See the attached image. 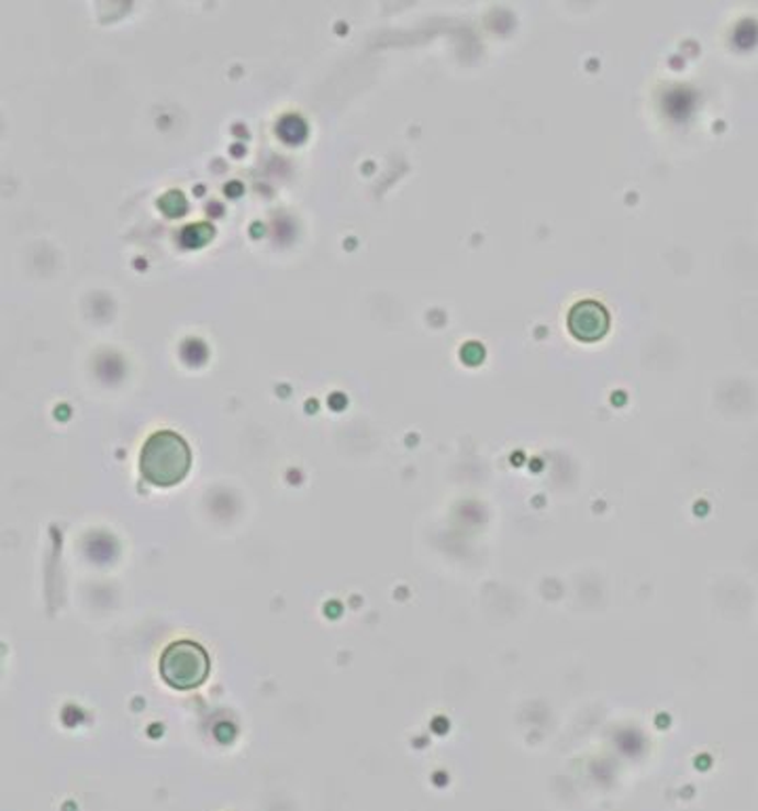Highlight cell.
Masks as SVG:
<instances>
[{"instance_id":"obj_1","label":"cell","mask_w":758,"mask_h":811,"mask_svg":"<svg viewBox=\"0 0 758 811\" xmlns=\"http://www.w3.org/2000/svg\"><path fill=\"white\" fill-rule=\"evenodd\" d=\"M190 464L192 452L188 443L174 431L154 432L140 456L144 479L156 487H174L183 481Z\"/></svg>"},{"instance_id":"obj_2","label":"cell","mask_w":758,"mask_h":811,"mask_svg":"<svg viewBox=\"0 0 758 811\" xmlns=\"http://www.w3.org/2000/svg\"><path fill=\"white\" fill-rule=\"evenodd\" d=\"M158 668H160V677L165 684L174 689L188 691V689L201 687L207 681L209 670H211V659L199 643L174 641L160 654Z\"/></svg>"},{"instance_id":"obj_3","label":"cell","mask_w":758,"mask_h":811,"mask_svg":"<svg viewBox=\"0 0 758 811\" xmlns=\"http://www.w3.org/2000/svg\"><path fill=\"white\" fill-rule=\"evenodd\" d=\"M569 330L581 342H597L609 331V312L605 305L586 300L569 312Z\"/></svg>"},{"instance_id":"obj_4","label":"cell","mask_w":758,"mask_h":811,"mask_svg":"<svg viewBox=\"0 0 758 811\" xmlns=\"http://www.w3.org/2000/svg\"><path fill=\"white\" fill-rule=\"evenodd\" d=\"M213 229L209 224H197V226H188L181 234V243L186 247H202L211 241Z\"/></svg>"},{"instance_id":"obj_5","label":"cell","mask_w":758,"mask_h":811,"mask_svg":"<svg viewBox=\"0 0 758 811\" xmlns=\"http://www.w3.org/2000/svg\"><path fill=\"white\" fill-rule=\"evenodd\" d=\"M160 209H163L167 215L176 218V215H181V213L186 211V199L181 197V192H169V195H165V197L160 199Z\"/></svg>"}]
</instances>
